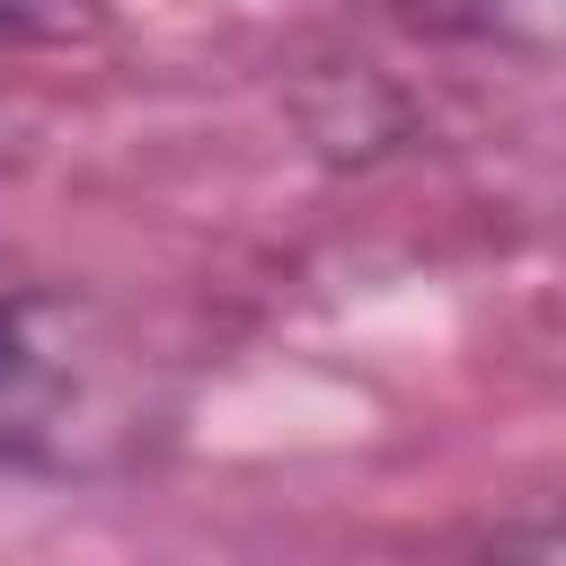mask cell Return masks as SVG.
I'll return each instance as SVG.
<instances>
[{
  "label": "cell",
  "mask_w": 566,
  "mask_h": 566,
  "mask_svg": "<svg viewBox=\"0 0 566 566\" xmlns=\"http://www.w3.org/2000/svg\"><path fill=\"white\" fill-rule=\"evenodd\" d=\"M486 27H504V35H566V0H486Z\"/></svg>",
  "instance_id": "7a4b0ae2"
},
{
  "label": "cell",
  "mask_w": 566,
  "mask_h": 566,
  "mask_svg": "<svg viewBox=\"0 0 566 566\" xmlns=\"http://www.w3.org/2000/svg\"><path fill=\"white\" fill-rule=\"evenodd\" d=\"M35 301H9L0 310V451H35L62 416V345L35 336Z\"/></svg>",
  "instance_id": "6da1fadb"
},
{
  "label": "cell",
  "mask_w": 566,
  "mask_h": 566,
  "mask_svg": "<svg viewBox=\"0 0 566 566\" xmlns=\"http://www.w3.org/2000/svg\"><path fill=\"white\" fill-rule=\"evenodd\" d=\"M9 35H27V9H18V0H0V44H9Z\"/></svg>",
  "instance_id": "3957f363"
}]
</instances>
